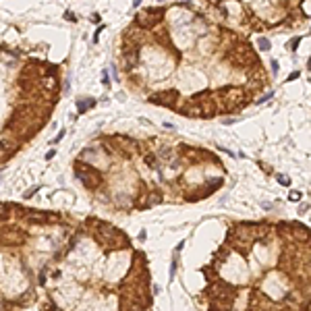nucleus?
Instances as JSON below:
<instances>
[{"label": "nucleus", "instance_id": "0eeeda50", "mask_svg": "<svg viewBox=\"0 0 311 311\" xmlns=\"http://www.w3.org/2000/svg\"><path fill=\"white\" fill-rule=\"evenodd\" d=\"M23 218H25V222L29 224H48V222H54L58 220L60 216L58 214H48V212H35V209H29V212H23Z\"/></svg>", "mask_w": 311, "mask_h": 311}, {"label": "nucleus", "instance_id": "cd10ccee", "mask_svg": "<svg viewBox=\"0 0 311 311\" xmlns=\"http://www.w3.org/2000/svg\"><path fill=\"white\" fill-rule=\"evenodd\" d=\"M272 73L276 77V73H278V60H272Z\"/></svg>", "mask_w": 311, "mask_h": 311}, {"label": "nucleus", "instance_id": "f3484780", "mask_svg": "<svg viewBox=\"0 0 311 311\" xmlns=\"http://www.w3.org/2000/svg\"><path fill=\"white\" fill-rule=\"evenodd\" d=\"M301 197H303L301 191H291V193H288V199H291V201H301Z\"/></svg>", "mask_w": 311, "mask_h": 311}, {"label": "nucleus", "instance_id": "2f4dec72", "mask_svg": "<svg viewBox=\"0 0 311 311\" xmlns=\"http://www.w3.org/2000/svg\"><path fill=\"white\" fill-rule=\"evenodd\" d=\"M91 21H93V23H100V15H91Z\"/></svg>", "mask_w": 311, "mask_h": 311}, {"label": "nucleus", "instance_id": "393cba45", "mask_svg": "<svg viewBox=\"0 0 311 311\" xmlns=\"http://www.w3.org/2000/svg\"><path fill=\"white\" fill-rule=\"evenodd\" d=\"M174 274H176V261L170 264V278H174Z\"/></svg>", "mask_w": 311, "mask_h": 311}, {"label": "nucleus", "instance_id": "c756f323", "mask_svg": "<svg viewBox=\"0 0 311 311\" xmlns=\"http://www.w3.org/2000/svg\"><path fill=\"white\" fill-rule=\"evenodd\" d=\"M145 236H147V232L141 230V232H139V241H145Z\"/></svg>", "mask_w": 311, "mask_h": 311}, {"label": "nucleus", "instance_id": "a878e982", "mask_svg": "<svg viewBox=\"0 0 311 311\" xmlns=\"http://www.w3.org/2000/svg\"><path fill=\"white\" fill-rule=\"evenodd\" d=\"M62 137H64V131H60V133H58V135H56V137L52 139V143H54V145H56V143H58V141H60Z\"/></svg>", "mask_w": 311, "mask_h": 311}, {"label": "nucleus", "instance_id": "5701e85b", "mask_svg": "<svg viewBox=\"0 0 311 311\" xmlns=\"http://www.w3.org/2000/svg\"><path fill=\"white\" fill-rule=\"evenodd\" d=\"M6 214H8V205L2 203V222H6Z\"/></svg>", "mask_w": 311, "mask_h": 311}, {"label": "nucleus", "instance_id": "ddd939ff", "mask_svg": "<svg viewBox=\"0 0 311 311\" xmlns=\"http://www.w3.org/2000/svg\"><path fill=\"white\" fill-rule=\"evenodd\" d=\"M201 272L205 274L207 280H216V266H212V264H209V266H203Z\"/></svg>", "mask_w": 311, "mask_h": 311}, {"label": "nucleus", "instance_id": "6e6552de", "mask_svg": "<svg viewBox=\"0 0 311 311\" xmlns=\"http://www.w3.org/2000/svg\"><path fill=\"white\" fill-rule=\"evenodd\" d=\"M150 102L158 104V106H166V108H174L178 102V91L176 89H168V91H160L158 95H150Z\"/></svg>", "mask_w": 311, "mask_h": 311}, {"label": "nucleus", "instance_id": "a211bd4d", "mask_svg": "<svg viewBox=\"0 0 311 311\" xmlns=\"http://www.w3.org/2000/svg\"><path fill=\"white\" fill-rule=\"evenodd\" d=\"M37 191H39V187H31V189H27L25 193H23V197H25V199H29V197H33V195L37 193Z\"/></svg>", "mask_w": 311, "mask_h": 311}, {"label": "nucleus", "instance_id": "f03ea898", "mask_svg": "<svg viewBox=\"0 0 311 311\" xmlns=\"http://www.w3.org/2000/svg\"><path fill=\"white\" fill-rule=\"evenodd\" d=\"M218 95L224 98V112H234L238 108H245L251 102V91L243 87H222Z\"/></svg>", "mask_w": 311, "mask_h": 311}, {"label": "nucleus", "instance_id": "20e7f679", "mask_svg": "<svg viewBox=\"0 0 311 311\" xmlns=\"http://www.w3.org/2000/svg\"><path fill=\"white\" fill-rule=\"evenodd\" d=\"M164 19V8H143L141 13H137L135 23L143 29H154L158 27V21Z\"/></svg>", "mask_w": 311, "mask_h": 311}, {"label": "nucleus", "instance_id": "473e14b6", "mask_svg": "<svg viewBox=\"0 0 311 311\" xmlns=\"http://www.w3.org/2000/svg\"><path fill=\"white\" fill-rule=\"evenodd\" d=\"M141 2H143V0H133V6H135V8H137V6H139V4H141Z\"/></svg>", "mask_w": 311, "mask_h": 311}, {"label": "nucleus", "instance_id": "f8f14e48", "mask_svg": "<svg viewBox=\"0 0 311 311\" xmlns=\"http://www.w3.org/2000/svg\"><path fill=\"white\" fill-rule=\"evenodd\" d=\"M93 106H95V100H93V98H83V100H77V110H79V114H83V112L91 110Z\"/></svg>", "mask_w": 311, "mask_h": 311}, {"label": "nucleus", "instance_id": "dca6fc26", "mask_svg": "<svg viewBox=\"0 0 311 311\" xmlns=\"http://www.w3.org/2000/svg\"><path fill=\"white\" fill-rule=\"evenodd\" d=\"M58 71H60V68H58V64H46V75H52V77H54Z\"/></svg>", "mask_w": 311, "mask_h": 311}, {"label": "nucleus", "instance_id": "7c9ffc66", "mask_svg": "<svg viewBox=\"0 0 311 311\" xmlns=\"http://www.w3.org/2000/svg\"><path fill=\"white\" fill-rule=\"evenodd\" d=\"M52 158H54V150H50V152L46 154V160H52Z\"/></svg>", "mask_w": 311, "mask_h": 311}, {"label": "nucleus", "instance_id": "bb28decb", "mask_svg": "<svg viewBox=\"0 0 311 311\" xmlns=\"http://www.w3.org/2000/svg\"><path fill=\"white\" fill-rule=\"evenodd\" d=\"M64 19H66V21H77V17H75L73 13H64Z\"/></svg>", "mask_w": 311, "mask_h": 311}, {"label": "nucleus", "instance_id": "423d86ee", "mask_svg": "<svg viewBox=\"0 0 311 311\" xmlns=\"http://www.w3.org/2000/svg\"><path fill=\"white\" fill-rule=\"evenodd\" d=\"M181 154L189 160V162H193V164H199V162H214V164H218V158L214 156V154H207L203 150H197V147H189V145H181Z\"/></svg>", "mask_w": 311, "mask_h": 311}, {"label": "nucleus", "instance_id": "7ed1b4c3", "mask_svg": "<svg viewBox=\"0 0 311 311\" xmlns=\"http://www.w3.org/2000/svg\"><path fill=\"white\" fill-rule=\"evenodd\" d=\"M73 170H75V176L83 183V187H85V189L95 191V189H100V185L104 183L102 172L95 168V166L85 164V162H81V160H77V162L73 164Z\"/></svg>", "mask_w": 311, "mask_h": 311}, {"label": "nucleus", "instance_id": "39448f33", "mask_svg": "<svg viewBox=\"0 0 311 311\" xmlns=\"http://www.w3.org/2000/svg\"><path fill=\"white\" fill-rule=\"evenodd\" d=\"M205 295L209 299L214 297H236V288L230 286L228 282H222V280H212L207 286H205Z\"/></svg>", "mask_w": 311, "mask_h": 311}, {"label": "nucleus", "instance_id": "412c9836", "mask_svg": "<svg viewBox=\"0 0 311 311\" xmlns=\"http://www.w3.org/2000/svg\"><path fill=\"white\" fill-rule=\"evenodd\" d=\"M272 95H274V91H268V93H264V95H261V98H259L257 102L261 104V102H266V100H270V98H272Z\"/></svg>", "mask_w": 311, "mask_h": 311}, {"label": "nucleus", "instance_id": "f704fd0d", "mask_svg": "<svg viewBox=\"0 0 311 311\" xmlns=\"http://www.w3.org/2000/svg\"><path fill=\"white\" fill-rule=\"evenodd\" d=\"M160 2H164V0H160Z\"/></svg>", "mask_w": 311, "mask_h": 311}, {"label": "nucleus", "instance_id": "1a4fd4ad", "mask_svg": "<svg viewBox=\"0 0 311 311\" xmlns=\"http://www.w3.org/2000/svg\"><path fill=\"white\" fill-rule=\"evenodd\" d=\"M25 238H27V234L19 228H11V230H6V226L2 228V243L4 245H23Z\"/></svg>", "mask_w": 311, "mask_h": 311}, {"label": "nucleus", "instance_id": "c85d7f7f", "mask_svg": "<svg viewBox=\"0 0 311 311\" xmlns=\"http://www.w3.org/2000/svg\"><path fill=\"white\" fill-rule=\"evenodd\" d=\"M102 77H104V79H102V83H104V85H110V79H108V73H106V71H104V75H102Z\"/></svg>", "mask_w": 311, "mask_h": 311}, {"label": "nucleus", "instance_id": "6ab92c4d", "mask_svg": "<svg viewBox=\"0 0 311 311\" xmlns=\"http://www.w3.org/2000/svg\"><path fill=\"white\" fill-rule=\"evenodd\" d=\"M276 181H278V183H280L282 187H288V185H291V181H288V178H286L284 174H278V176H276Z\"/></svg>", "mask_w": 311, "mask_h": 311}, {"label": "nucleus", "instance_id": "b1692460", "mask_svg": "<svg viewBox=\"0 0 311 311\" xmlns=\"http://www.w3.org/2000/svg\"><path fill=\"white\" fill-rule=\"evenodd\" d=\"M37 280H39V284H42V286L46 284V270H42V272H39V278H37Z\"/></svg>", "mask_w": 311, "mask_h": 311}, {"label": "nucleus", "instance_id": "aec40b11", "mask_svg": "<svg viewBox=\"0 0 311 311\" xmlns=\"http://www.w3.org/2000/svg\"><path fill=\"white\" fill-rule=\"evenodd\" d=\"M299 42H301V37H295V39H291V44H288V50H297V48H299Z\"/></svg>", "mask_w": 311, "mask_h": 311}, {"label": "nucleus", "instance_id": "9b49d317", "mask_svg": "<svg viewBox=\"0 0 311 311\" xmlns=\"http://www.w3.org/2000/svg\"><path fill=\"white\" fill-rule=\"evenodd\" d=\"M160 201H162V191L154 189V191H150V193H147V201L143 203V207H154V205H158Z\"/></svg>", "mask_w": 311, "mask_h": 311}, {"label": "nucleus", "instance_id": "4468645a", "mask_svg": "<svg viewBox=\"0 0 311 311\" xmlns=\"http://www.w3.org/2000/svg\"><path fill=\"white\" fill-rule=\"evenodd\" d=\"M145 164L150 166L152 170H158V166H160V164H158V158H156V156H152V154H147V156H145Z\"/></svg>", "mask_w": 311, "mask_h": 311}, {"label": "nucleus", "instance_id": "4be33fe9", "mask_svg": "<svg viewBox=\"0 0 311 311\" xmlns=\"http://www.w3.org/2000/svg\"><path fill=\"white\" fill-rule=\"evenodd\" d=\"M301 77V73H299V71H295V73H291L288 75V79H286V81H295V79H299Z\"/></svg>", "mask_w": 311, "mask_h": 311}, {"label": "nucleus", "instance_id": "f257e3e1", "mask_svg": "<svg viewBox=\"0 0 311 311\" xmlns=\"http://www.w3.org/2000/svg\"><path fill=\"white\" fill-rule=\"evenodd\" d=\"M93 236H95V241H98L102 247H106V249H110V251L129 247V236L123 234L116 226H112V224H108V222H100V226H95Z\"/></svg>", "mask_w": 311, "mask_h": 311}, {"label": "nucleus", "instance_id": "72a5a7b5", "mask_svg": "<svg viewBox=\"0 0 311 311\" xmlns=\"http://www.w3.org/2000/svg\"><path fill=\"white\" fill-rule=\"evenodd\" d=\"M307 71H311V56H309V60H307Z\"/></svg>", "mask_w": 311, "mask_h": 311}, {"label": "nucleus", "instance_id": "2eb2a0df", "mask_svg": "<svg viewBox=\"0 0 311 311\" xmlns=\"http://www.w3.org/2000/svg\"><path fill=\"white\" fill-rule=\"evenodd\" d=\"M257 48H259V50H264V52H268V50H270V39L259 37V39H257Z\"/></svg>", "mask_w": 311, "mask_h": 311}, {"label": "nucleus", "instance_id": "9d476101", "mask_svg": "<svg viewBox=\"0 0 311 311\" xmlns=\"http://www.w3.org/2000/svg\"><path fill=\"white\" fill-rule=\"evenodd\" d=\"M139 64V48H133V50H123V68L131 71Z\"/></svg>", "mask_w": 311, "mask_h": 311}]
</instances>
